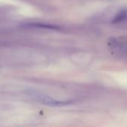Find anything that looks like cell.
I'll return each mask as SVG.
<instances>
[{
  "mask_svg": "<svg viewBox=\"0 0 127 127\" xmlns=\"http://www.w3.org/2000/svg\"><path fill=\"white\" fill-rule=\"evenodd\" d=\"M28 96L40 103L50 106H64L72 103V101L71 100H60L35 92H30Z\"/></svg>",
  "mask_w": 127,
  "mask_h": 127,
  "instance_id": "1",
  "label": "cell"
},
{
  "mask_svg": "<svg viewBox=\"0 0 127 127\" xmlns=\"http://www.w3.org/2000/svg\"><path fill=\"white\" fill-rule=\"evenodd\" d=\"M127 17V10H121L118 14L115 17V19L112 20V22H118L121 21H123Z\"/></svg>",
  "mask_w": 127,
  "mask_h": 127,
  "instance_id": "2",
  "label": "cell"
},
{
  "mask_svg": "<svg viewBox=\"0 0 127 127\" xmlns=\"http://www.w3.org/2000/svg\"><path fill=\"white\" fill-rule=\"evenodd\" d=\"M31 27H36V28H46V29H58V27L54 26V25H45V24H31L29 25Z\"/></svg>",
  "mask_w": 127,
  "mask_h": 127,
  "instance_id": "3",
  "label": "cell"
}]
</instances>
